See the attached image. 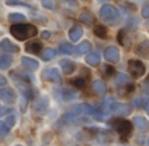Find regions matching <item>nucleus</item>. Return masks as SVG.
<instances>
[{"instance_id":"nucleus-4","label":"nucleus","mask_w":149,"mask_h":146,"mask_svg":"<svg viewBox=\"0 0 149 146\" xmlns=\"http://www.w3.org/2000/svg\"><path fill=\"white\" fill-rule=\"evenodd\" d=\"M128 71L134 78H140L145 73V65L140 60H130L128 62Z\"/></svg>"},{"instance_id":"nucleus-12","label":"nucleus","mask_w":149,"mask_h":146,"mask_svg":"<svg viewBox=\"0 0 149 146\" xmlns=\"http://www.w3.org/2000/svg\"><path fill=\"white\" fill-rule=\"evenodd\" d=\"M0 48L7 52H20V47L16 43L10 42L9 39H3V41L0 42Z\"/></svg>"},{"instance_id":"nucleus-21","label":"nucleus","mask_w":149,"mask_h":146,"mask_svg":"<svg viewBox=\"0 0 149 146\" xmlns=\"http://www.w3.org/2000/svg\"><path fill=\"white\" fill-rule=\"evenodd\" d=\"M60 93H62V94H60L62 95V99L67 100V102H70V100H72L77 97V93L73 91V90H71V89H62Z\"/></svg>"},{"instance_id":"nucleus-19","label":"nucleus","mask_w":149,"mask_h":146,"mask_svg":"<svg viewBox=\"0 0 149 146\" xmlns=\"http://www.w3.org/2000/svg\"><path fill=\"white\" fill-rule=\"evenodd\" d=\"M90 48H92V44L88 41H85V42H81V43L74 48V51H76L77 55H84V54H88V52L90 51Z\"/></svg>"},{"instance_id":"nucleus-37","label":"nucleus","mask_w":149,"mask_h":146,"mask_svg":"<svg viewBox=\"0 0 149 146\" xmlns=\"http://www.w3.org/2000/svg\"><path fill=\"white\" fill-rule=\"evenodd\" d=\"M144 84H145V86H147V87H148V90H149V77H148L147 80H145V82H144Z\"/></svg>"},{"instance_id":"nucleus-20","label":"nucleus","mask_w":149,"mask_h":146,"mask_svg":"<svg viewBox=\"0 0 149 146\" xmlns=\"http://www.w3.org/2000/svg\"><path fill=\"white\" fill-rule=\"evenodd\" d=\"M85 62L89 65H92V67H97L100 64V54L98 52H92V54H89L85 57Z\"/></svg>"},{"instance_id":"nucleus-18","label":"nucleus","mask_w":149,"mask_h":146,"mask_svg":"<svg viewBox=\"0 0 149 146\" xmlns=\"http://www.w3.org/2000/svg\"><path fill=\"white\" fill-rule=\"evenodd\" d=\"M49 108V100L47 98H41L38 102L36 103V111L38 113H45Z\"/></svg>"},{"instance_id":"nucleus-36","label":"nucleus","mask_w":149,"mask_h":146,"mask_svg":"<svg viewBox=\"0 0 149 146\" xmlns=\"http://www.w3.org/2000/svg\"><path fill=\"white\" fill-rule=\"evenodd\" d=\"M50 37H51L50 31H43V33H42V38L43 39H47V38H50Z\"/></svg>"},{"instance_id":"nucleus-5","label":"nucleus","mask_w":149,"mask_h":146,"mask_svg":"<svg viewBox=\"0 0 149 146\" xmlns=\"http://www.w3.org/2000/svg\"><path fill=\"white\" fill-rule=\"evenodd\" d=\"M131 106L130 104H124V103H111V104L107 106V111L113 112L114 115H118V116H126L131 112Z\"/></svg>"},{"instance_id":"nucleus-1","label":"nucleus","mask_w":149,"mask_h":146,"mask_svg":"<svg viewBox=\"0 0 149 146\" xmlns=\"http://www.w3.org/2000/svg\"><path fill=\"white\" fill-rule=\"evenodd\" d=\"M10 34L18 41H26L38 34V29L31 24H13L10 26Z\"/></svg>"},{"instance_id":"nucleus-28","label":"nucleus","mask_w":149,"mask_h":146,"mask_svg":"<svg viewBox=\"0 0 149 146\" xmlns=\"http://www.w3.org/2000/svg\"><path fill=\"white\" fill-rule=\"evenodd\" d=\"M115 84H118V85H130L131 81H130V77L127 76V74L119 73L115 78Z\"/></svg>"},{"instance_id":"nucleus-30","label":"nucleus","mask_w":149,"mask_h":146,"mask_svg":"<svg viewBox=\"0 0 149 146\" xmlns=\"http://www.w3.org/2000/svg\"><path fill=\"white\" fill-rule=\"evenodd\" d=\"M7 5H21V7H26V8H30V5H28L26 3H22V1H18V0H7L5 1Z\"/></svg>"},{"instance_id":"nucleus-38","label":"nucleus","mask_w":149,"mask_h":146,"mask_svg":"<svg viewBox=\"0 0 149 146\" xmlns=\"http://www.w3.org/2000/svg\"><path fill=\"white\" fill-rule=\"evenodd\" d=\"M145 108H147V111L149 112V103H147V107H145Z\"/></svg>"},{"instance_id":"nucleus-11","label":"nucleus","mask_w":149,"mask_h":146,"mask_svg":"<svg viewBox=\"0 0 149 146\" xmlns=\"http://www.w3.org/2000/svg\"><path fill=\"white\" fill-rule=\"evenodd\" d=\"M0 99L5 103H13L16 100V94L12 89H0Z\"/></svg>"},{"instance_id":"nucleus-33","label":"nucleus","mask_w":149,"mask_h":146,"mask_svg":"<svg viewBox=\"0 0 149 146\" xmlns=\"http://www.w3.org/2000/svg\"><path fill=\"white\" fill-rule=\"evenodd\" d=\"M15 123H16V118H15V115H9V116L7 118V121H5L4 124H5L7 127H9V128H10V127H12Z\"/></svg>"},{"instance_id":"nucleus-31","label":"nucleus","mask_w":149,"mask_h":146,"mask_svg":"<svg viewBox=\"0 0 149 146\" xmlns=\"http://www.w3.org/2000/svg\"><path fill=\"white\" fill-rule=\"evenodd\" d=\"M102 73L105 74L106 77L113 76V73H114V68H113V67H110V65H105V67H103V69H102Z\"/></svg>"},{"instance_id":"nucleus-39","label":"nucleus","mask_w":149,"mask_h":146,"mask_svg":"<svg viewBox=\"0 0 149 146\" xmlns=\"http://www.w3.org/2000/svg\"><path fill=\"white\" fill-rule=\"evenodd\" d=\"M148 145H149V140H148Z\"/></svg>"},{"instance_id":"nucleus-13","label":"nucleus","mask_w":149,"mask_h":146,"mask_svg":"<svg viewBox=\"0 0 149 146\" xmlns=\"http://www.w3.org/2000/svg\"><path fill=\"white\" fill-rule=\"evenodd\" d=\"M59 65L60 68H62V71L64 72L65 74H71L74 72V69H76V64L72 62V60H60L59 62Z\"/></svg>"},{"instance_id":"nucleus-7","label":"nucleus","mask_w":149,"mask_h":146,"mask_svg":"<svg viewBox=\"0 0 149 146\" xmlns=\"http://www.w3.org/2000/svg\"><path fill=\"white\" fill-rule=\"evenodd\" d=\"M43 78L46 80V81L54 82V84H62V77H60V73L58 72L56 68L46 69L43 72Z\"/></svg>"},{"instance_id":"nucleus-22","label":"nucleus","mask_w":149,"mask_h":146,"mask_svg":"<svg viewBox=\"0 0 149 146\" xmlns=\"http://www.w3.org/2000/svg\"><path fill=\"white\" fill-rule=\"evenodd\" d=\"M118 42L122 44V46H124V47H128L130 46V43L131 42H128V34H127V31L126 30H120L118 33Z\"/></svg>"},{"instance_id":"nucleus-17","label":"nucleus","mask_w":149,"mask_h":146,"mask_svg":"<svg viewBox=\"0 0 149 146\" xmlns=\"http://www.w3.org/2000/svg\"><path fill=\"white\" fill-rule=\"evenodd\" d=\"M21 62H22L24 67H26L28 69H30V71H37L39 68L38 62H37V60H34V59H30V57L24 56L22 59H21Z\"/></svg>"},{"instance_id":"nucleus-26","label":"nucleus","mask_w":149,"mask_h":146,"mask_svg":"<svg viewBox=\"0 0 149 146\" xmlns=\"http://www.w3.org/2000/svg\"><path fill=\"white\" fill-rule=\"evenodd\" d=\"M59 51L62 52V54H65V55H72L74 48L72 47V44L71 43H67V42H64V43H62L59 46Z\"/></svg>"},{"instance_id":"nucleus-29","label":"nucleus","mask_w":149,"mask_h":146,"mask_svg":"<svg viewBox=\"0 0 149 146\" xmlns=\"http://www.w3.org/2000/svg\"><path fill=\"white\" fill-rule=\"evenodd\" d=\"M71 84H72L74 87H77V89H84L86 81H85V78H82V77H77V78H73L72 81H71Z\"/></svg>"},{"instance_id":"nucleus-14","label":"nucleus","mask_w":149,"mask_h":146,"mask_svg":"<svg viewBox=\"0 0 149 146\" xmlns=\"http://www.w3.org/2000/svg\"><path fill=\"white\" fill-rule=\"evenodd\" d=\"M25 50L30 54H39L42 50V43L39 41H31L25 44Z\"/></svg>"},{"instance_id":"nucleus-8","label":"nucleus","mask_w":149,"mask_h":146,"mask_svg":"<svg viewBox=\"0 0 149 146\" xmlns=\"http://www.w3.org/2000/svg\"><path fill=\"white\" fill-rule=\"evenodd\" d=\"M132 123H134V125H136V128L139 129L140 132H143V133H147L149 131V121L144 116H135V118L132 119Z\"/></svg>"},{"instance_id":"nucleus-9","label":"nucleus","mask_w":149,"mask_h":146,"mask_svg":"<svg viewBox=\"0 0 149 146\" xmlns=\"http://www.w3.org/2000/svg\"><path fill=\"white\" fill-rule=\"evenodd\" d=\"M137 56L143 57V59H149V41H143L135 48Z\"/></svg>"},{"instance_id":"nucleus-15","label":"nucleus","mask_w":149,"mask_h":146,"mask_svg":"<svg viewBox=\"0 0 149 146\" xmlns=\"http://www.w3.org/2000/svg\"><path fill=\"white\" fill-rule=\"evenodd\" d=\"M82 34H84V30H82L81 26L74 25V26L71 28V30H70V39L72 42H77L82 37Z\"/></svg>"},{"instance_id":"nucleus-6","label":"nucleus","mask_w":149,"mask_h":146,"mask_svg":"<svg viewBox=\"0 0 149 146\" xmlns=\"http://www.w3.org/2000/svg\"><path fill=\"white\" fill-rule=\"evenodd\" d=\"M105 59L107 60L109 63H118L120 60V54H119V50L118 47L115 46H109L105 48Z\"/></svg>"},{"instance_id":"nucleus-3","label":"nucleus","mask_w":149,"mask_h":146,"mask_svg":"<svg viewBox=\"0 0 149 146\" xmlns=\"http://www.w3.org/2000/svg\"><path fill=\"white\" fill-rule=\"evenodd\" d=\"M113 125L116 129V132L119 133V136H122L123 138H126L132 131V123H130L128 120H124V119H116V120H114Z\"/></svg>"},{"instance_id":"nucleus-23","label":"nucleus","mask_w":149,"mask_h":146,"mask_svg":"<svg viewBox=\"0 0 149 146\" xmlns=\"http://www.w3.org/2000/svg\"><path fill=\"white\" fill-rule=\"evenodd\" d=\"M12 64V57L9 55H1L0 56V69H8Z\"/></svg>"},{"instance_id":"nucleus-16","label":"nucleus","mask_w":149,"mask_h":146,"mask_svg":"<svg viewBox=\"0 0 149 146\" xmlns=\"http://www.w3.org/2000/svg\"><path fill=\"white\" fill-rule=\"evenodd\" d=\"M80 21H81L82 24H85V25L90 26L94 22V15H93L90 10H84V12L80 15Z\"/></svg>"},{"instance_id":"nucleus-25","label":"nucleus","mask_w":149,"mask_h":146,"mask_svg":"<svg viewBox=\"0 0 149 146\" xmlns=\"http://www.w3.org/2000/svg\"><path fill=\"white\" fill-rule=\"evenodd\" d=\"M94 34L98 37V38L105 39V38H107V29H106L103 25H97L94 28Z\"/></svg>"},{"instance_id":"nucleus-34","label":"nucleus","mask_w":149,"mask_h":146,"mask_svg":"<svg viewBox=\"0 0 149 146\" xmlns=\"http://www.w3.org/2000/svg\"><path fill=\"white\" fill-rule=\"evenodd\" d=\"M141 16L145 18H149V4H145L141 8Z\"/></svg>"},{"instance_id":"nucleus-27","label":"nucleus","mask_w":149,"mask_h":146,"mask_svg":"<svg viewBox=\"0 0 149 146\" xmlns=\"http://www.w3.org/2000/svg\"><path fill=\"white\" fill-rule=\"evenodd\" d=\"M55 55H56V51H55L54 48H46L41 54V57L43 60H51V59H54L55 57Z\"/></svg>"},{"instance_id":"nucleus-35","label":"nucleus","mask_w":149,"mask_h":146,"mask_svg":"<svg viewBox=\"0 0 149 146\" xmlns=\"http://www.w3.org/2000/svg\"><path fill=\"white\" fill-rule=\"evenodd\" d=\"M5 85H7V78L0 74V86H5Z\"/></svg>"},{"instance_id":"nucleus-10","label":"nucleus","mask_w":149,"mask_h":146,"mask_svg":"<svg viewBox=\"0 0 149 146\" xmlns=\"http://www.w3.org/2000/svg\"><path fill=\"white\" fill-rule=\"evenodd\" d=\"M92 89H93V91H94V94H97V95H103L107 91V86H106V84L102 80H95V81H93Z\"/></svg>"},{"instance_id":"nucleus-32","label":"nucleus","mask_w":149,"mask_h":146,"mask_svg":"<svg viewBox=\"0 0 149 146\" xmlns=\"http://www.w3.org/2000/svg\"><path fill=\"white\" fill-rule=\"evenodd\" d=\"M42 5H43L45 8H49V9H54L55 8L54 0H43V1H42Z\"/></svg>"},{"instance_id":"nucleus-2","label":"nucleus","mask_w":149,"mask_h":146,"mask_svg":"<svg viewBox=\"0 0 149 146\" xmlns=\"http://www.w3.org/2000/svg\"><path fill=\"white\" fill-rule=\"evenodd\" d=\"M118 16H119L118 9L111 4L102 5L100 9V17L102 20H105L107 24H110V25H115L116 21H118Z\"/></svg>"},{"instance_id":"nucleus-24","label":"nucleus","mask_w":149,"mask_h":146,"mask_svg":"<svg viewBox=\"0 0 149 146\" xmlns=\"http://www.w3.org/2000/svg\"><path fill=\"white\" fill-rule=\"evenodd\" d=\"M8 20L16 24H24V21H26V17L20 13H10V15H8Z\"/></svg>"}]
</instances>
